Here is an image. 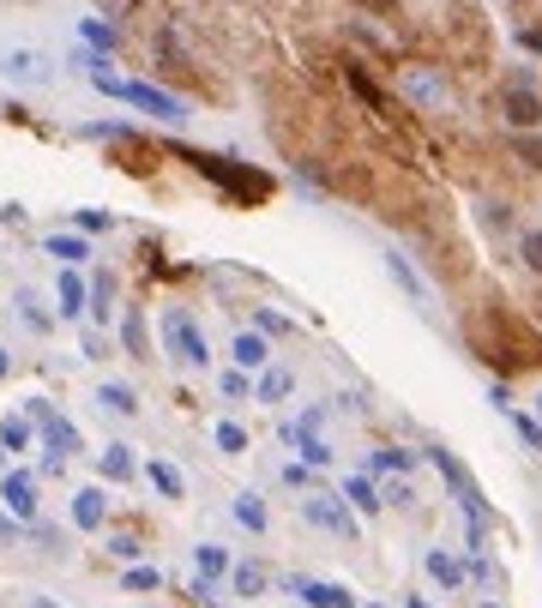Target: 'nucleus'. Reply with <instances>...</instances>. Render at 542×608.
Listing matches in <instances>:
<instances>
[{"label": "nucleus", "mask_w": 542, "mask_h": 608, "mask_svg": "<svg viewBox=\"0 0 542 608\" xmlns=\"http://www.w3.org/2000/svg\"><path fill=\"white\" fill-rule=\"evenodd\" d=\"M398 97L416 109V115H440V109H452V73L440 61H404L398 66Z\"/></svg>", "instance_id": "obj_1"}, {"label": "nucleus", "mask_w": 542, "mask_h": 608, "mask_svg": "<svg viewBox=\"0 0 542 608\" xmlns=\"http://www.w3.org/2000/svg\"><path fill=\"white\" fill-rule=\"evenodd\" d=\"M163 344H169V356H175L181 368H211V344H206V332L194 325V313L169 308L163 313Z\"/></svg>", "instance_id": "obj_2"}, {"label": "nucleus", "mask_w": 542, "mask_h": 608, "mask_svg": "<svg viewBox=\"0 0 542 608\" xmlns=\"http://www.w3.org/2000/svg\"><path fill=\"white\" fill-rule=\"evenodd\" d=\"M301 518H308V524H320V531H332V536H344V543H356V536H361V524H356V512L344 506V494L308 488V500H301Z\"/></svg>", "instance_id": "obj_3"}, {"label": "nucleus", "mask_w": 542, "mask_h": 608, "mask_svg": "<svg viewBox=\"0 0 542 608\" xmlns=\"http://www.w3.org/2000/svg\"><path fill=\"white\" fill-rule=\"evenodd\" d=\"M501 115L513 133H537L542 127V91L537 85H506L501 91Z\"/></svg>", "instance_id": "obj_4"}, {"label": "nucleus", "mask_w": 542, "mask_h": 608, "mask_svg": "<svg viewBox=\"0 0 542 608\" xmlns=\"http://www.w3.org/2000/svg\"><path fill=\"white\" fill-rule=\"evenodd\" d=\"M0 500H7L13 524H37V476L30 470H7L0 476Z\"/></svg>", "instance_id": "obj_5"}, {"label": "nucleus", "mask_w": 542, "mask_h": 608, "mask_svg": "<svg viewBox=\"0 0 542 608\" xmlns=\"http://www.w3.org/2000/svg\"><path fill=\"white\" fill-rule=\"evenodd\" d=\"M230 362L242 368V374H259V368H271V337H259L254 325H242V332L230 337Z\"/></svg>", "instance_id": "obj_6"}, {"label": "nucleus", "mask_w": 542, "mask_h": 608, "mask_svg": "<svg viewBox=\"0 0 542 608\" xmlns=\"http://www.w3.org/2000/svg\"><path fill=\"white\" fill-rule=\"evenodd\" d=\"M121 97H127L133 109H151V115H163V121H187V103H181V97H169V91H157V85H121Z\"/></svg>", "instance_id": "obj_7"}, {"label": "nucleus", "mask_w": 542, "mask_h": 608, "mask_svg": "<svg viewBox=\"0 0 542 608\" xmlns=\"http://www.w3.org/2000/svg\"><path fill=\"white\" fill-rule=\"evenodd\" d=\"M290 591L308 608H356V591L349 584H320V579H290Z\"/></svg>", "instance_id": "obj_8"}, {"label": "nucleus", "mask_w": 542, "mask_h": 608, "mask_svg": "<svg viewBox=\"0 0 542 608\" xmlns=\"http://www.w3.org/2000/svg\"><path fill=\"white\" fill-rule=\"evenodd\" d=\"M73 524H78V531H103V524H109V494H103V482H90V488L73 494Z\"/></svg>", "instance_id": "obj_9"}, {"label": "nucleus", "mask_w": 542, "mask_h": 608, "mask_svg": "<svg viewBox=\"0 0 542 608\" xmlns=\"http://www.w3.org/2000/svg\"><path fill=\"white\" fill-rule=\"evenodd\" d=\"M0 73L13 78V85H49V61H42L37 49H13L0 61Z\"/></svg>", "instance_id": "obj_10"}, {"label": "nucleus", "mask_w": 542, "mask_h": 608, "mask_svg": "<svg viewBox=\"0 0 542 608\" xmlns=\"http://www.w3.org/2000/svg\"><path fill=\"white\" fill-rule=\"evenodd\" d=\"M97 470H103V482H133L139 476V458H133V446L109 441L103 452H97Z\"/></svg>", "instance_id": "obj_11"}, {"label": "nucleus", "mask_w": 542, "mask_h": 608, "mask_svg": "<svg viewBox=\"0 0 542 608\" xmlns=\"http://www.w3.org/2000/svg\"><path fill=\"white\" fill-rule=\"evenodd\" d=\"M230 591L242 596V603H259V596L271 591V572L259 567V560H242V567H230Z\"/></svg>", "instance_id": "obj_12"}, {"label": "nucleus", "mask_w": 542, "mask_h": 608, "mask_svg": "<svg viewBox=\"0 0 542 608\" xmlns=\"http://www.w3.org/2000/svg\"><path fill=\"white\" fill-rule=\"evenodd\" d=\"M422 567H428V579H434V584H446V591L470 584V579H465V560L452 555V548H428V555H422Z\"/></svg>", "instance_id": "obj_13"}, {"label": "nucleus", "mask_w": 542, "mask_h": 608, "mask_svg": "<svg viewBox=\"0 0 542 608\" xmlns=\"http://www.w3.org/2000/svg\"><path fill=\"white\" fill-rule=\"evenodd\" d=\"M290 392H296V374H290V368H259V380H254V404H284Z\"/></svg>", "instance_id": "obj_14"}, {"label": "nucleus", "mask_w": 542, "mask_h": 608, "mask_svg": "<svg viewBox=\"0 0 542 608\" xmlns=\"http://www.w3.org/2000/svg\"><path fill=\"white\" fill-rule=\"evenodd\" d=\"M230 512H235V524H242V531H254V536H266V531H271V512H266V500H259L254 488H242V494H235V506H230Z\"/></svg>", "instance_id": "obj_15"}, {"label": "nucleus", "mask_w": 542, "mask_h": 608, "mask_svg": "<svg viewBox=\"0 0 542 608\" xmlns=\"http://www.w3.org/2000/svg\"><path fill=\"white\" fill-rule=\"evenodd\" d=\"M344 506L361 518H374L380 512V482L374 476H344Z\"/></svg>", "instance_id": "obj_16"}, {"label": "nucleus", "mask_w": 542, "mask_h": 608, "mask_svg": "<svg viewBox=\"0 0 542 608\" xmlns=\"http://www.w3.org/2000/svg\"><path fill=\"white\" fill-rule=\"evenodd\" d=\"M85 313H90V320H115V277H109V272H97V277H90V289H85Z\"/></svg>", "instance_id": "obj_17"}, {"label": "nucleus", "mask_w": 542, "mask_h": 608, "mask_svg": "<svg viewBox=\"0 0 542 608\" xmlns=\"http://www.w3.org/2000/svg\"><path fill=\"white\" fill-rule=\"evenodd\" d=\"M121 344H127L133 362H151V332H145V313L139 308L121 313Z\"/></svg>", "instance_id": "obj_18"}, {"label": "nucleus", "mask_w": 542, "mask_h": 608, "mask_svg": "<svg viewBox=\"0 0 542 608\" xmlns=\"http://www.w3.org/2000/svg\"><path fill=\"white\" fill-rule=\"evenodd\" d=\"M145 482H151L163 500H187V482H181V470L169 464V458H151V464H145Z\"/></svg>", "instance_id": "obj_19"}, {"label": "nucleus", "mask_w": 542, "mask_h": 608, "mask_svg": "<svg viewBox=\"0 0 542 608\" xmlns=\"http://www.w3.org/2000/svg\"><path fill=\"white\" fill-rule=\"evenodd\" d=\"M506 151H513V163H518V169L542 175V127H537V133H506Z\"/></svg>", "instance_id": "obj_20"}, {"label": "nucleus", "mask_w": 542, "mask_h": 608, "mask_svg": "<svg viewBox=\"0 0 542 608\" xmlns=\"http://www.w3.org/2000/svg\"><path fill=\"white\" fill-rule=\"evenodd\" d=\"M37 446V422L30 415H7L0 422V452H30Z\"/></svg>", "instance_id": "obj_21"}, {"label": "nucleus", "mask_w": 542, "mask_h": 608, "mask_svg": "<svg viewBox=\"0 0 542 608\" xmlns=\"http://www.w3.org/2000/svg\"><path fill=\"white\" fill-rule=\"evenodd\" d=\"M416 452H404V446H374V458H368V476H410Z\"/></svg>", "instance_id": "obj_22"}, {"label": "nucleus", "mask_w": 542, "mask_h": 608, "mask_svg": "<svg viewBox=\"0 0 542 608\" xmlns=\"http://www.w3.org/2000/svg\"><path fill=\"white\" fill-rule=\"evenodd\" d=\"M97 404H103L109 415H139V392L121 386V380H103V386H97Z\"/></svg>", "instance_id": "obj_23"}, {"label": "nucleus", "mask_w": 542, "mask_h": 608, "mask_svg": "<svg viewBox=\"0 0 542 608\" xmlns=\"http://www.w3.org/2000/svg\"><path fill=\"white\" fill-rule=\"evenodd\" d=\"M386 272H392V284H398L410 301H428V284H422V277H416V265H410V259H404V253H386Z\"/></svg>", "instance_id": "obj_24"}, {"label": "nucleus", "mask_w": 542, "mask_h": 608, "mask_svg": "<svg viewBox=\"0 0 542 608\" xmlns=\"http://www.w3.org/2000/svg\"><path fill=\"white\" fill-rule=\"evenodd\" d=\"M42 247H49V259H61V265H73V272L90 259V241H85V235H49Z\"/></svg>", "instance_id": "obj_25"}, {"label": "nucleus", "mask_w": 542, "mask_h": 608, "mask_svg": "<svg viewBox=\"0 0 542 608\" xmlns=\"http://www.w3.org/2000/svg\"><path fill=\"white\" fill-rule=\"evenodd\" d=\"M194 567H199V579L218 584L223 572H230V548H223V543H199V548H194Z\"/></svg>", "instance_id": "obj_26"}, {"label": "nucleus", "mask_w": 542, "mask_h": 608, "mask_svg": "<svg viewBox=\"0 0 542 608\" xmlns=\"http://www.w3.org/2000/svg\"><path fill=\"white\" fill-rule=\"evenodd\" d=\"M54 296H61V320H78V313H85V284H78V272H73V265L61 272Z\"/></svg>", "instance_id": "obj_27"}, {"label": "nucleus", "mask_w": 542, "mask_h": 608, "mask_svg": "<svg viewBox=\"0 0 542 608\" xmlns=\"http://www.w3.org/2000/svg\"><path fill=\"white\" fill-rule=\"evenodd\" d=\"M211 441H218V452L242 458V452H247V427H242V422H218V427H211Z\"/></svg>", "instance_id": "obj_28"}, {"label": "nucleus", "mask_w": 542, "mask_h": 608, "mask_svg": "<svg viewBox=\"0 0 542 608\" xmlns=\"http://www.w3.org/2000/svg\"><path fill=\"white\" fill-rule=\"evenodd\" d=\"M380 506H398V512H410V506H416V488H410L404 476H386V482H380Z\"/></svg>", "instance_id": "obj_29"}, {"label": "nucleus", "mask_w": 542, "mask_h": 608, "mask_svg": "<svg viewBox=\"0 0 542 608\" xmlns=\"http://www.w3.org/2000/svg\"><path fill=\"white\" fill-rule=\"evenodd\" d=\"M254 332H259V337H290L296 325H290L278 308H254Z\"/></svg>", "instance_id": "obj_30"}, {"label": "nucleus", "mask_w": 542, "mask_h": 608, "mask_svg": "<svg viewBox=\"0 0 542 608\" xmlns=\"http://www.w3.org/2000/svg\"><path fill=\"white\" fill-rule=\"evenodd\" d=\"M218 392H223L230 404H247V398H254V380H247L242 368H230V374H218Z\"/></svg>", "instance_id": "obj_31"}, {"label": "nucleus", "mask_w": 542, "mask_h": 608, "mask_svg": "<svg viewBox=\"0 0 542 608\" xmlns=\"http://www.w3.org/2000/svg\"><path fill=\"white\" fill-rule=\"evenodd\" d=\"M19 320H25V325H30V332H49V325H54V320H49V313H42V301H37V296H30V289H19Z\"/></svg>", "instance_id": "obj_32"}, {"label": "nucleus", "mask_w": 542, "mask_h": 608, "mask_svg": "<svg viewBox=\"0 0 542 608\" xmlns=\"http://www.w3.org/2000/svg\"><path fill=\"white\" fill-rule=\"evenodd\" d=\"M157 584H163V572H157V567H139V560L121 572V591H157Z\"/></svg>", "instance_id": "obj_33"}, {"label": "nucleus", "mask_w": 542, "mask_h": 608, "mask_svg": "<svg viewBox=\"0 0 542 608\" xmlns=\"http://www.w3.org/2000/svg\"><path fill=\"white\" fill-rule=\"evenodd\" d=\"M518 259H525L530 272L542 277V229H525V235H518Z\"/></svg>", "instance_id": "obj_34"}, {"label": "nucleus", "mask_w": 542, "mask_h": 608, "mask_svg": "<svg viewBox=\"0 0 542 608\" xmlns=\"http://www.w3.org/2000/svg\"><path fill=\"white\" fill-rule=\"evenodd\" d=\"M109 555H115V560H139L145 543H139L133 531H115V536H109Z\"/></svg>", "instance_id": "obj_35"}, {"label": "nucleus", "mask_w": 542, "mask_h": 608, "mask_svg": "<svg viewBox=\"0 0 542 608\" xmlns=\"http://www.w3.org/2000/svg\"><path fill=\"white\" fill-rule=\"evenodd\" d=\"M482 229H513V211H506V199H482Z\"/></svg>", "instance_id": "obj_36"}, {"label": "nucleus", "mask_w": 542, "mask_h": 608, "mask_svg": "<svg viewBox=\"0 0 542 608\" xmlns=\"http://www.w3.org/2000/svg\"><path fill=\"white\" fill-rule=\"evenodd\" d=\"M513 427H518V441H525L530 452H542V422H537V415H518L513 410Z\"/></svg>", "instance_id": "obj_37"}, {"label": "nucleus", "mask_w": 542, "mask_h": 608, "mask_svg": "<svg viewBox=\"0 0 542 608\" xmlns=\"http://www.w3.org/2000/svg\"><path fill=\"white\" fill-rule=\"evenodd\" d=\"M78 235H103V229H115V218H109V211H78Z\"/></svg>", "instance_id": "obj_38"}, {"label": "nucleus", "mask_w": 542, "mask_h": 608, "mask_svg": "<svg viewBox=\"0 0 542 608\" xmlns=\"http://www.w3.org/2000/svg\"><path fill=\"white\" fill-rule=\"evenodd\" d=\"M284 482H290V488H313V464H296V458H290V464H284Z\"/></svg>", "instance_id": "obj_39"}, {"label": "nucleus", "mask_w": 542, "mask_h": 608, "mask_svg": "<svg viewBox=\"0 0 542 608\" xmlns=\"http://www.w3.org/2000/svg\"><path fill=\"white\" fill-rule=\"evenodd\" d=\"M85 37L103 42V49H115V30H109V25H85Z\"/></svg>", "instance_id": "obj_40"}, {"label": "nucleus", "mask_w": 542, "mask_h": 608, "mask_svg": "<svg viewBox=\"0 0 542 608\" xmlns=\"http://www.w3.org/2000/svg\"><path fill=\"white\" fill-rule=\"evenodd\" d=\"M518 42H525L530 54H542V25H530V30H518Z\"/></svg>", "instance_id": "obj_41"}, {"label": "nucleus", "mask_w": 542, "mask_h": 608, "mask_svg": "<svg viewBox=\"0 0 542 608\" xmlns=\"http://www.w3.org/2000/svg\"><path fill=\"white\" fill-rule=\"evenodd\" d=\"M13 536H19V524H13V518H7V512H0V548L13 543Z\"/></svg>", "instance_id": "obj_42"}, {"label": "nucleus", "mask_w": 542, "mask_h": 608, "mask_svg": "<svg viewBox=\"0 0 542 608\" xmlns=\"http://www.w3.org/2000/svg\"><path fill=\"white\" fill-rule=\"evenodd\" d=\"M13 374V350H7V344H0V380Z\"/></svg>", "instance_id": "obj_43"}, {"label": "nucleus", "mask_w": 542, "mask_h": 608, "mask_svg": "<svg viewBox=\"0 0 542 608\" xmlns=\"http://www.w3.org/2000/svg\"><path fill=\"white\" fill-rule=\"evenodd\" d=\"M410 608H434V603H428V596H410Z\"/></svg>", "instance_id": "obj_44"}, {"label": "nucleus", "mask_w": 542, "mask_h": 608, "mask_svg": "<svg viewBox=\"0 0 542 608\" xmlns=\"http://www.w3.org/2000/svg\"><path fill=\"white\" fill-rule=\"evenodd\" d=\"M356 608H392V603H356Z\"/></svg>", "instance_id": "obj_45"}, {"label": "nucleus", "mask_w": 542, "mask_h": 608, "mask_svg": "<svg viewBox=\"0 0 542 608\" xmlns=\"http://www.w3.org/2000/svg\"><path fill=\"white\" fill-rule=\"evenodd\" d=\"M477 608H501V603H477Z\"/></svg>", "instance_id": "obj_46"}, {"label": "nucleus", "mask_w": 542, "mask_h": 608, "mask_svg": "<svg viewBox=\"0 0 542 608\" xmlns=\"http://www.w3.org/2000/svg\"><path fill=\"white\" fill-rule=\"evenodd\" d=\"M0 470H7V452H0Z\"/></svg>", "instance_id": "obj_47"}, {"label": "nucleus", "mask_w": 542, "mask_h": 608, "mask_svg": "<svg viewBox=\"0 0 542 608\" xmlns=\"http://www.w3.org/2000/svg\"><path fill=\"white\" fill-rule=\"evenodd\" d=\"M537 410H542V392H537Z\"/></svg>", "instance_id": "obj_48"}, {"label": "nucleus", "mask_w": 542, "mask_h": 608, "mask_svg": "<svg viewBox=\"0 0 542 608\" xmlns=\"http://www.w3.org/2000/svg\"><path fill=\"white\" fill-rule=\"evenodd\" d=\"M37 608H54V603H37Z\"/></svg>", "instance_id": "obj_49"}]
</instances>
